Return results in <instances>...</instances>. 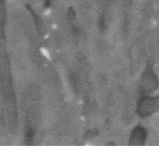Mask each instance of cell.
I'll use <instances>...</instances> for the list:
<instances>
[{
	"mask_svg": "<svg viewBox=\"0 0 159 152\" xmlns=\"http://www.w3.org/2000/svg\"><path fill=\"white\" fill-rule=\"evenodd\" d=\"M159 108V95L155 97L144 96L138 103L137 113L141 117L150 116Z\"/></svg>",
	"mask_w": 159,
	"mask_h": 152,
	"instance_id": "cell-1",
	"label": "cell"
},
{
	"mask_svg": "<svg viewBox=\"0 0 159 152\" xmlns=\"http://www.w3.org/2000/svg\"><path fill=\"white\" fill-rule=\"evenodd\" d=\"M158 77L152 70L151 66L146 68L140 78V90L144 93H149L154 91L159 86Z\"/></svg>",
	"mask_w": 159,
	"mask_h": 152,
	"instance_id": "cell-2",
	"label": "cell"
},
{
	"mask_svg": "<svg viewBox=\"0 0 159 152\" xmlns=\"http://www.w3.org/2000/svg\"><path fill=\"white\" fill-rule=\"evenodd\" d=\"M148 137L147 130L142 126H138L133 130L131 135V144L135 146H142L145 145Z\"/></svg>",
	"mask_w": 159,
	"mask_h": 152,
	"instance_id": "cell-3",
	"label": "cell"
}]
</instances>
